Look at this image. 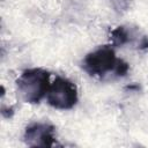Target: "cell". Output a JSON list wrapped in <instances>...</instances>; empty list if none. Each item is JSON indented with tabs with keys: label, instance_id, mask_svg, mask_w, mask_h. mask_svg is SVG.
I'll list each match as a JSON object with an SVG mask.
<instances>
[{
	"label": "cell",
	"instance_id": "277c9868",
	"mask_svg": "<svg viewBox=\"0 0 148 148\" xmlns=\"http://www.w3.org/2000/svg\"><path fill=\"white\" fill-rule=\"evenodd\" d=\"M110 42L112 46L130 45L139 51L148 50V35L142 32L139 27L132 24H121L110 30Z\"/></svg>",
	"mask_w": 148,
	"mask_h": 148
},
{
	"label": "cell",
	"instance_id": "7a4b0ae2",
	"mask_svg": "<svg viewBox=\"0 0 148 148\" xmlns=\"http://www.w3.org/2000/svg\"><path fill=\"white\" fill-rule=\"evenodd\" d=\"M51 73L44 68H28L16 79V89L25 103L38 104L49 91Z\"/></svg>",
	"mask_w": 148,
	"mask_h": 148
},
{
	"label": "cell",
	"instance_id": "3957f363",
	"mask_svg": "<svg viewBox=\"0 0 148 148\" xmlns=\"http://www.w3.org/2000/svg\"><path fill=\"white\" fill-rule=\"evenodd\" d=\"M79 101L76 84L67 77L57 76L46 94V102L57 110H71Z\"/></svg>",
	"mask_w": 148,
	"mask_h": 148
},
{
	"label": "cell",
	"instance_id": "5b68a950",
	"mask_svg": "<svg viewBox=\"0 0 148 148\" xmlns=\"http://www.w3.org/2000/svg\"><path fill=\"white\" fill-rule=\"evenodd\" d=\"M23 140L29 147H52L56 145V128L50 123H31L24 130Z\"/></svg>",
	"mask_w": 148,
	"mask_h": 148
},
{
	"label": "cell",
	"instance_id": "6da1fadb",
	"mask_svg": "<svg viewBox=\"0 0 148 148\" xmlns=\"http://www.w3.org/2000/svg\"><path fill=\"white\" fill-rule=\"evenodd\" d=\"M81 67L89 76L103 81L124 77L130 71L128 62L117 57L111 44L98 46L89 52L82 59Z\"/></svg>",
	"mask_w": 148,
	"mask_h": 148
}]
</instances>
